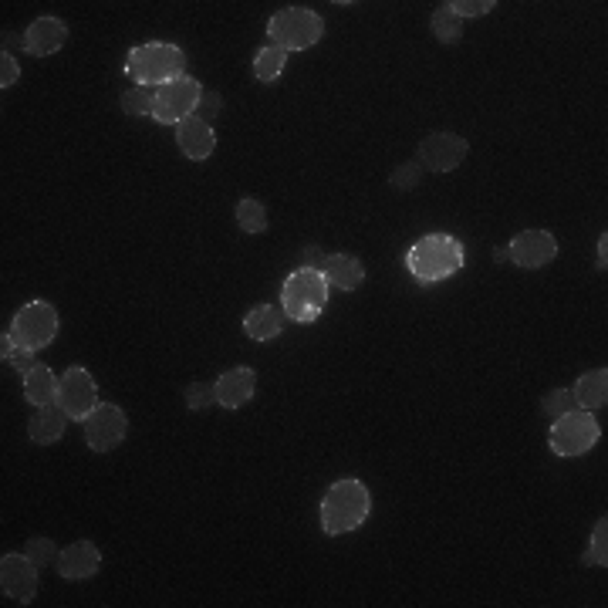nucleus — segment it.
<instances>
[{
    "mask_svg": "<svg viewBox=\"0 0 608 608\" xmlns=\"http://www.w3.org/2000/svg\"><path fill=\"white\" fill-rule=\"evenodd\" d=\"M234 217H237V227L244 230V234H264L267 230V210H264L261 200H254V196H244V200L237 203Z\"/></svg>",
    "mask_w": 608,
    "mask_h": 608,
    "instance_id": "nucleus-24",
    "label": "nucleus"
},
{
    "mask_svg": "<svg viewBox=\"0 0 608 608\" xmlns=\"http://www.w3.org/2000/svg\"><path fill=\"white\" fill-rule=\"evenodd\" d=\"M65 429H68V413L55 402V406H41L38 413L31 416L28 436H31V443L51 446V443H58L61 436H65Z\"/></svg>",
    "mask_w": 608,
    "mask_h": 608,
    "instance_id": "nucleus-18",
    "label": "nucleus"
},
{
    "mask_svg": "<svg viewBox=\"0 0 608 608\" xmlns=\"http://www.w3.org/2000/svg\"><path fill=\"white\" fill-rule=\"evenodd\" d=\"M220 109H223V98L217 92H207V88H203V98H200V105H196V115H200L203 122H210L213 115H220Z\"/></svg>",
    "mask_w": 608,
    "mask_h": 608,
    "instance_id": "nucleus-35",
    "label": "nucleus"
},
{
    "mask_svg": "<svg viewBox=\"0 0 608 608\" xmlns=\"http://www.w3.org/2000/svg\"><path fill=\"white\" fill-rule=\"evenodd\" d=\"M68 24L61 17H34L31 28L24 31V51L34 58H51L65 48Z\"/></svg>",
    "mask_w": 608,
    "mask_h": 608,
    "instance_id": "nucleus-14",
    "label": "nucleus"
},
{
    "mask_svg": "<svg viewBox=\"0 0 608 608\" xmlns=\"http://www.w3.org/2000/svg\"><path fill=\"white\" fill-rule=\"evenodd\" d=\"M321 34H325V21H321L318 11H308V7H284L267 21V38L281 51L315 48Z\"/></svg>",
    "mask_w": 608,
    "mask_h": 608,
    "instance_id": "nucleus-5",
    "label": "nucleus"
},
{
    "mask_svg": "<svg viewBox=\"0 0 608 608\" xmlns=\"http://www.w3.org/2000/svg\"><path fill=\"white\" fill-rule=\"evenodd\" d=\"M423 183V166L416 163H399L396 169L389 173V186L392 190H416V186Z\"/></svg>",
    "mask_w": 608,
    "mask_h": 608,
    "instance_id": "nucleus-31",
    "label": "nucleus"
},
{
    "mask_svg": "<svg viewBox=\"0 0 608 608\" xmlns=\"http://www.w3.org/2000/svg\"><path fill=\"white\" fill-rule=\"evenodd\" d=\"M467 264V250L450 234H426L423 240H416L406 254V267L416 281H446L453 277L460 267Z\"/></svg>",
    "mask_w": 608,
    "mask_h": 608,
    "instance_id": "nucleus-2",
    "label": "nucleus"
},
{
    "mask_svg": "<svg viewBox=\"0 0 608 608\" xmlns=\"http://www.w3.org/2000/svg\"><path fill=\"white\" fill-rule=\"evenodd\" d=\"M328 257L321 254V247H304L301 250V267H315V271H325Z\"/></svg>",
    "mask_w": 608,
    "mask_h": 608,
    "instance_id": "nucleus-36",
    "label": "nucleus"
},
{
    "mask_svg": "<svg viewBox=\"0 0 608 608\" xmlns=\"http://www.w3.org/2000/svg\"><path fill=\"white\" fill-rule=\"evenodd\" d=\"M176 142H180V152L193 163H203V159L213 156L217 149V132H213L210 122H203L200 115H190L176 125Z\"/></svg>",
    "mask_w": 608,
    "mask_h": 608,
    "instance_id": "nucleus-16",
    "label": "nucleus"
},
{
    "mask_svg": "<svg viewBox=\"0 0 608 608\" xmlns=\"http://www.w3.org/2000/svg\"><path fill=\"white\" fill-rule=\"evenodd\" d=\"M217 406L223 409H240L247 406L250 399H254V389H257V372L247 369V365H234V369H227L220 375L217 382Z\"/></svg>",
    "mask_w": 608,
    "mask_h": 608,
    "instance_id": "nucleus-17",
    "label": "nucleus"
},
{
    "mask_svg": "<svg viewBox=\"0 0 608 608\" xmlns=\"http://www.w3.org/2000/svg\"><path fill=\"white\" fill-rule=\"evenodd\" d=\"M325 304H328L325 274L315 271V267H298V271H291V277L281 288L284 315L291 321H298V325H311V321H318V315L325 311Z\"/></svg>",
    "mask_w": 608,
    "mask_h": 608,
    "instance_id": "nucleus-4",
    "label": "nucleus"
},
{
    "mask_svg": "<svg viewBox=\"0 0 608 608\" xmlns=\"http://www.w3.org/2000/svg\"><path fill=\"white\" fill-rule=\"evenodd\" d=\"M585 565H598V568H608V521L602 517V521L595 524L592 531V541H588V551H585Z\"/></svg>",
    "mask_w": 608,
    "mask_h": 608,
    "instance_id": "nucleus-28",
    "label": "nucleus"
},
{
    "mask_svg": "<svg viewBox=\"0 0 608 608\" xmlns=\"http://www.w3.org/2000/svg\"><path fill=\"white\" fill-rule=\"evenodd\" d=\"M372 514V494L362 480H338L325 490V500H321V531L332 534H348L355 527H362Z\"/></svg>",
    "mask_w": 608,
    "mask_h": 608,
    "instance_id": "nucleus-1",
    "label": "nucleus"
},
{
    "mask_svg": "<svg viewBox=\"0 0 608 608\" xmlns=\"http://www.w3.org/2000/svg\"><path fill=\"white\" fill-rule=\"evenodd\" d=\"M321 274H325L328 288H338V291H359L365 281V267L359 257L352 254H332Z\"/></svg>",
    "mask_w": 608,
    "mask_h": 608,
    "instance_id": "nucleus-19",
    "label": "nucleus"
},
{
    "mask_svg": "<svg viewBox=\"0 0 608 608\" xmlns=\"http://www.w3.org/2000/svg\"><path fill=\"white\" fill-rule=\"evenodd\" d=\"M200 98H203V85L196 82V78H190V75L176 78V82L156 88V109H152V119L163 125H180L183 119L196 115Z\"/></svg>",
    "mask_w": 608,
    "mask_h": 608,
    "instance_id": "nucleus-8",
    "label": "nucleus"
},
{
    "mask_svg": "<svg viewBox=\"0 0 608 608\" xmlns=\"http://www.w3.org/2000/svg\"><path fill=\"white\" fill-rule=\"evenodd\" d=\"M38 565L28 554H4L0 558V588L17 605H31L38 595Z\"/></svg>",
    "mask_w": 608,
    "mask_h": 608,
    "instance_id": "nucleus-12",
    "label": "nucleus"
},
{
    "mask_svg": "<svg viewBox=\"0 0 608 608\" xmlns=\"http://www.w3.org/2000/svg\"><path fill=\"white\" fill-rule=\"evenodd\" d=\"M55 568L65 581L95 578L98 568H102V551H98L92 541H75V544H68V548H61Z\"/></svg>",
    "mask_w": 608,
    "mask_h": 608,
    "instance_id": "nucleus-15",
    "label": "nucleus"
},
{
    "mask_svg": "<svg viewBox=\"0 0 608 608\" xmlns=\"http://www.w3.org/2000/svg\"><path fill=\"white\" fill-rule=\"evenodd\" d=\"M429 24H433L436 41H443V44H456V41H460V34H463V21H460V17H456L446 4L436 7V11H433V21H429Z\"/></svg>",
    "mask_w": 608,
    "mask_h": 608,
    "instance_id": "nucleus-26",
    "label": "nucleus"
},
{
    "mask_svg": "<svg viewBox=\"0 0 608 608\" xmlns=\"http://www.w3.org/2000/svg\"><path fill=\"white\" fill-rule=\"evenodd\" d=\"M494 261H497V264L511 261V257H507V247H497V250H494Z\"/></svg>",
    "mask_w": 608,
    "mask_h": 608,
    "instance_id": "nucleus-38",
    "label": "nucleus"
},
{
    "mask_svg": "<svg viewBox=\"0 0 608 608\" xmlns=\"http://www.w3.org/2000/svg\"><path fill=\"white\" fill-rule=\"evenodd\" d=\"M602 440V426L588 409H571L561 419L551 423L548 443L558 456H581Z\"/></svg>",
    "mask_w": 608,
    "mask_h": 608,
    "instance_id": "nucleus-7",
    "label": "nucleus"
},
{
    "mask_svg": "<svg viewBox=\"0 0 608 608\" xmlns=\"http://www.w3.org/2000/svg\"><path fill=\"white\" fill-rule=\"evenodd\" d=\"M119 105H122L125 115H132V119L152 115V109H156V88H146V85L125 88V92L119 95Z\"/></svg>",
    "mask_w": 608,
    "mask_h": 608,
    "instance_id": "nucleus-25",
    "label": "nucleus"
},
{
    "mask_svg": "<svg viewBox=\"0 0 608 608\" xmlns=\"http://www.w3.org/2000/svg\"><path fill=\"white\" fill-rule=\"evenodd\" d=\"M61 328V318L55 311V304L48 301H28L21 311L14 315L11 321V335L17 348H28V352H41V348H48L55 342Z\"/></svg>",
    "mask_w": 608,
    "mask_h": 608,
    "instance_id": "nucleus-6",
    "label": "nucleus"
},
{
    "mask_svg": "<svg viewBox=\"0 0 608 608\" xmlns=\"http://www.w3.org/2000/svg\"><path fill=\"white\" fill-rule=\"evenodd\" d=\"M507 257L524 271H538V267L551 264L558 257V240L548 230H521L507 247Z\"/></svg>",
    "mask_w": 608,
    "mask_h": 608,
    "instance_id": "nucleus-13",
    "label": "nucleus"
},
{
    "mask_svg": "<svg viewBox=\"0 0 608 608\" xmlns=\"http://www.w3.org/2000/svg\"><path fill=\"white\" fill-rule=\"evenodd\" d=\"M17 78H21V65H17V58L11 51H4V55H0V88H4V92L14 88Z\"/></svg>",
    "mask_w": 608,
    "mask_h": 608,
    "instance_id": "nucleus-34",
    "label": "nucleus"
},
{
    "mask_svg": "<svg viewBox=\"0 0 608 608\" xmlns=\"http://www.w3.org/2000/svg\"><path fill=\"white\" fill-rule=\"evenodd\" d=\"M284 65H288V51L267 44V48L257 51V58H254V78L261 85H271L284 75Z\"/></svg>",
    "mask_w": 608,
    "mask_h": 608,
    "instance_id": "nucleus-23",
    "label": "nucleus"
},
{
    "mask_svg": "<svg viewBox=\"0 0 608 608\" xmlns=\"http://www.w3.org/2000/svg\"><path fill=\"white\" fill-rule=\"evenodd\" d=\"M446 7H450V11L463 21V17H484V14L494 11L497 4L494 0H450Z\"/></svg>",
    "mask_w": 608,
    "mask_h": 608,
    "instance_id": "nucleus-33",
    "label": "nucleus"
},
{
    "mask_svg": "<svg viewBox=\"0 0 608 608\" xmlns=\"http://www.w3.org/2000/svg\"><path fill=\"white\" fill-rule=\"evenodd\" d=\"M125 433H129V416L115 402H98L92 416L85 419V443L95 453H109L115 446H122Z\"/></svg>",
    "mask_w": 608,
    "mask_h": 608,
    "instance_id": "nucleus-9",
    "label": "nucleus"
},
{
    "mask_svg": "<svg viewBox=\"0 0 608 608\" xmlns=\"http://www.w3.org/2000/svg\"><path fill=\"white\" fill-rule=\"evenodd\" d=\"M575 406V396H571V389H551L548 396L541 399V413L548 419H561L565 413H571Z\"/></svg>",
    "mask_w": 608,
    "mask_h": 608,
    "instance_id": "nucleus-30",
    "label": "nucleus"
},
{
    "mask_svg": "<svg viewBox=\"0 0 608 608\" xmlns=\"http://www.w3.org/2000/svg\"><path fill=\"white\" fill-rule=\"evenodd\" d=\"M24 399L31 406H55L58 402V375L48 369V365H34V369L24 375Z\"/></svg>",
    "mask_w": 608,
    "mask_h": 608,
    "instance_id": "nucleus-20",
    "label": "nucleus"
},
{
    "mask_svg": "<svg viewBox=\"0 0 608 608\" xmlns=\"http://www.w3.org/2000/svg\"><path fill=\"white\" fill-rule=\"evenodd\" d=\"M183 399L190 413H207V409L217 406V386L213 382H193V386H186Z\"/></svg>",
    "mask_w": 608,
    "mask_h": 608,
    "instance_id": "nucleus-27",
    "label": "nucleus"
},
{
    "mask_svg": "<svg viewBox=\"0 0 608 608\" xmlns=\"http://www.w3.org/2000/svg\"><path fill=\"white\" fill-rule=\"evenodd\" d=\"M125 75H129L136 85L163 88L186 75V55H183V48L166 44V41L139 44V48H132L129 58H125Z\"/></svg>",
    "mask_w": 608,
    "mask_h": 608,
    "instance_id": "nucleus-3",
    "label": "nucleus"
},
{
    "mask_svg": "<svg viewBox=\"0 0 608 608\" xmlns=\"http://www.w3.org/2000/svg\"><path fill=\"white\" fill-rule=\"evenodd\" d=\"M0 352H4V362L14 365V369L21 372V375H28L34 365H38V362H34V352H28V348H17L14 338L7 335V332H4V338H0Z\"/></svg>",
    "mask_w": 608,
    "mask_h": 608,
    "instance_id": "nucleus-29",
    "label": "nucleus"
},
{
    "mask_svg": "<svg viewBox=\"0 0 608 608\" xmlns=\"http://www.w3.org/2000/svg\"><path fill=\"white\" fill-rule=\"evenodd\" d=\"M571 396H575V406L578 409H588V413H592V409H605V402H608V372L605 369L585 372L575 382Z\"/></svg>",
    "mask_w": 608,
    "mask_h": 608,
    "instance_id": "nucleus-21",
    "label": "nucleus"
},
{
    "mask_svg": "<svg viewBox=\"0 0 608 608\" xmlns=\"http://www.w3.org/2000/svg\"><path fill=\"white\" fill-rule=\"evenodd\" d=\"M58 406L65 409L68 419L85 423V419L92 416V409L98 406V386H95L92 372L82 369V365L65 369V375L58 379Z\"/></svg>",
    "mask_w": 608,
    "mask_h": 608,
    "instance_id": "nucleus-11",
    "label": "nucleus"
},
{
    "mask_svg": "<svg viewBox=\"0 0 608 608\" xmlns=\"http://www.w3.org/2000/svg\"><path fill=\"white\" fill-rule=\"evenodd\" d=\"M467 152L470 142L456 132H429L416 149V163L423 166V173H453L467 159Z\"/></svg>",
    "mask_w": 608,
    "mask_h": 608,
    "instance_id": "nucleus-10",
    "label": "nucleus"
},
{
    "mask_svg": "<svg viewBox=\"0 0 608 608\" xmlns=\"http://www.w3.org/2000/svg\"><path fill=\"white\" fill-rule=\"evenodd\" d=\"M605 247H608V237L602 234V240H598V267L605 271V264H608V254H605Z\"/></svg>",
    "mask_w": 608,
    "mask_h": 608,
    "instance_id": "nucleus-37",
    "label": "nucleus"
},
{
    "mask_svg": "<svg viewBox=\"0 0 608 608\" xmlns=\"http://www.w3.org/2000/svg\"><path fill=\"white\" fill-rule=\"evenodd\" d=\"M244 332L254 338V342H271V338L284 332L281 311H277L274 304H257V308L244 318Z\"/></svg>",
    "mask_w": 608,
    "mask_h": 608,
    "instance_id": "nucleus-22",
    "label": "nucleus"
},
{
    "mask_svg": "<svg viewBox=\"0 0 608 608\" xmlns=\"http://www.w3.org/2000/svg\"><path fill=\"white\" fill-rule=\"evenodd\" d=\"M24 554H28L38 568L58 561V548H55V541H51V538H31L28 544H24Z\"/></svg>",
    "mask_w": 608,
    "mask_h": 608,
    "instance_id": "nucleus-32",
    "label": "nucleus"
}]
</instances>
